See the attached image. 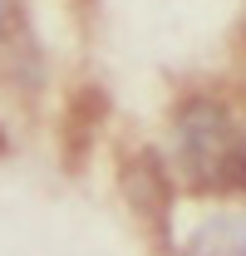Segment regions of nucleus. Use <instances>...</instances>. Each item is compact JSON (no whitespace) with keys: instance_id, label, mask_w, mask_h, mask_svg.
I'll list each match as a JSON object with an SVG mask.
<instances>
[{"instance_id":"obj_1","label":"nucleus","mask_w":246,"mask_h":256,"mask_svg":"<svg viewBox=\"0 0 246 256\" xmlns=\"http://www.w3.org/2000/svg\"><path fill=\"white\" fill-rule=\"evenodd\" d=\"M172 138H178V158L192 188L216 192V197L246 188V133L222 104L212 98L187 104L172 124Z\"/></svg>"},{"instance_id":"obj_2","label":"nucleus","mask_w":246,"mask_h":256,"mask_svg":"<svg viewBox=\"0 0 246 256\" xmlns=\"http://www.w3.org/2000/svg\"><path fill=\"white\" fill-rule=\"evenodd\" d=\"M187 256H246V222L242 217H207L192 232Z\"/></svg>"},{"instance_id":"obj_3","label":"nucleus","mask_w":246,"mask_h":256,"mask_svg":"<svg viewBox=\"0 0 246 256\" xmlns=\"http://www.w3.org/2000/svg\"><path fill=\"white\" fill-rule=\"evenodd\" d=\"M0 20H5V0H0Z\"/></svg>"}]
</instances>
